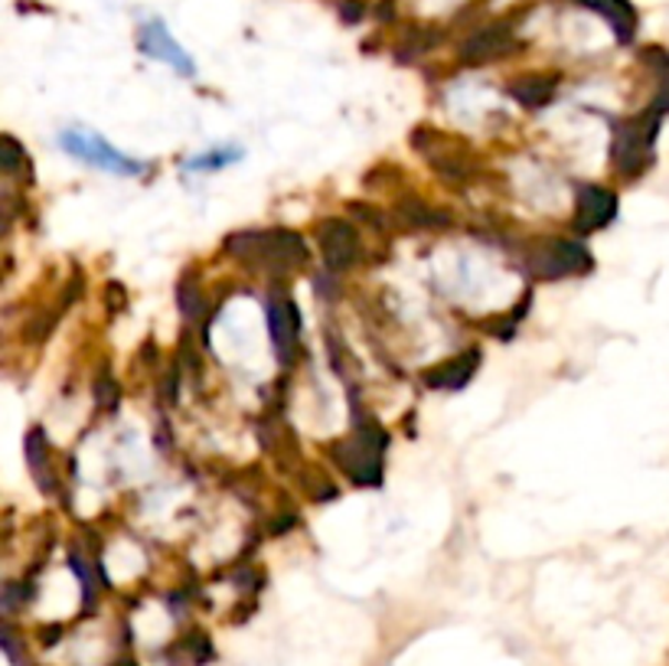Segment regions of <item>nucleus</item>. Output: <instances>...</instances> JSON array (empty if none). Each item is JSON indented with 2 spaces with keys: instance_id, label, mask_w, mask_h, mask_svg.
Listing matches in <instances>:
<instances>
[{
  "instance_id": "f257e3e1",
  "label": "nucleus",
  "mask_w": 669,
  "mask_h": 666,
  "mask_svg": "<svg viewBox=\"0 0 669 666\" xmlns=\"http://www.w3.org/2000/svg\"><path fill=\"white\" fill-rule=\"evenodd\" d=\"M238 258H255L262 268L272 272H291L295 265L307 262V245L300 235L288 229H272V232H238L225 242Z\"/></svg>"
},
{
  "instance_id": "f03ea898",
  "label": "nucleus",
  "mask_w": 669,
  "mask_h": 666,
  "mask_svg": "<svg viewBox=\"0 0 669 666\" xmlns=\"http://www.w3.org/2000/svg\"><path fill=\"white\" fill-rule=\"evenodd\" d=\"M660 115L657 112H647L640 118H630L624 125H617V135H614V163L620 173L634 177L640 170H647V163L654 160V141H657V125Z\"/></svg>"
},
{
  "instance_id": "7ed1b4c3",
  "label": "nucleus",
  "mask_w": 669,
  "mask_h": 666,
  "mask_svg": "<svg viewBox=\"0 0 669 666\" xmlns=\"http://www.w3.org/2000/svg\"><path fill=\"white\" fill-rule=\"evenodd\" d=\"M63 148L70 150L73 157L85 160V163H95V167H105L112 173H125V177H135V173H145V163L135 160V157H125L121 150H115L108 141H102L98 135H88V131H66L63 135Z\"/></svg>"
},
{
  "instance_id": "20e7f679",
  "label": "nucleus",
  "mask_w": 669,
  "mask_h": 666,
  "mask_svg": "<svg viewBox=\"0 0 669 666\" xmlns=\"http://www.w3.org/2000/svg\"><path fill=\"white\" fill-rule=\"evenodd\" d=\"M532 275L539 278H565V275H582L592 268L588 252L578 242H565V239H552L542 245L539 255H532Z\"/></svg>"
},
{
  "instance_id": "39448f33",
  "label": "nucleus",
  "mask_w": 669,
  "mask_h": 666,
  "mask_svg": "<svg viewBox=\"0 0 669 666\" xmlns=\"http://www.w3.org/2000/svg\"><path fill=\"white\" fill-rule=\"evenodd\" d=\"M382 447H385V432L379 429L375 435H357L340 447V461L347 467V474L357 484H379L382 477Z\"/></svg>"
},
{
  "instance_id": "423d86ee",
  "label": "nucleus",
  "mask_w": 669,
  "mask_h": 666,
  "mask_svg": "<svg viewBox=\"0 0 669 666\" xmlns=\"http://www.w3.org/2000/svg\"><path fill=\"white\" fill-rule=\"evenodd\" d=\"M317 239H320L323 262H327L333 272H347L350 265H357V258H360V235H357V229H353L350 222H320Z\"/></svg>"
},
{
  "instance_id": "0eeeda50",
  "label": "nucleus",
  "mask_w": 669,
  "mask_h": 666,
  "mask_svg": "<svg viewBox=\"0 0 669 666\" xmlns=\"http://www.w3.org/2000/svg\"><path fill=\"white\" fill-rule=\"evenodd\" d=\"M268 327H272V340L278 357L288 363L298 350V334H300V314L291 297L272 295L268 297Z\"/></svg>"
},
{
  "instance_id": "6e6552de",
  "label": "nucleus",
  "mask_w": 669,
  "mask_h": 666,
  "mask_svg": "<svg viewBox=\"0 0 669 666\" xmlns=\"http://www.w3.org/2000/svg\"><path fill=\"white\" fill-rule=\"evenodd\" d=\"M141 50L153 60L170 63L180 75H197V63L183 53V46L170 36V30L160 20H150L141 27Z\"/></svg>"
},
{
  "instance_id": "1a4fd4ad",
  "label": "nucleus",
  "mask_w": 669,
  "mask_h": 666,
  "mask_svg": "<svg viewBox=\"0 0 669 666\" xmlns=\"http://www.w3.org/2000/svg\"><path fill=\"white\" fill-rule=\"evenodd\" d=\"M617 213V197L604 187H582L578 207H575V229L578 232H595L604 229Z\"/></svg>"
},
{
  "instance_id": "9d476101",
  "label": "nucleus",
  "mask_w": 669,
  "mask_h": 666,
  "mask_svg": "<svg viewBox=\"0 0 669 666\" xmlns=\"http://www.w3.org/2000/svg\"><path fill=\"white\" fill-rule=\"evenodd\" d=\"M477 367H480V353L470 350V353H460V357L425 372V382L432 389H460V385H467V379L477 372Z\"/></svg>"
},
{
  "instance_id": "9b49d317",
  "label": "nucleus",
  "mask_w": 669,
  "mask_h": 666,
  "mask_svg": "<svg viewBox=\"0 0 669 666\" xmlns=\"http://www.w3.org/2000/svg\"><path fill=\"white\" fill-rule=\"evenodd\" d=\"M513 50V36L507 27H490L484 33H477L474 40L464 43V60L467 63H487V60H497L503 53Z\"/></svg>"
},
{
  "instance_id": "f8f14e48",
  "label": "nucleus",
  "mask_w": 669,
  "mask_h": 666,
  "mask_svg": "<svg viewBox=\"0 0 669 666\" xmlns=\"http://www.w3.org/2000/svg\"><path fill=\"white\" fill-rule=\"evenodd\" d=\"M578 3H585L588 10L601 13L614 27V36L620 43L634 40V33H637V13H634V7L627 0H578Z\"/></svg>"
},
{
  "instance_id": "ddd939ff",
  "label": "nucleus",
  "mask_w": 669,
  "mask_h": 666,
  "mask_svg": "<svg viewBox=\"0 0 669 666\" xmlns=\"http://www.w3.org/2000/svg\"><path fill=\"white\" fill-rule=\"evenodd\" d=\"M510 95L525 105V108H539V105H545V102H552V95H555V78H549V75H522L517 78L513 85H510Z\"/></svg>"
},
{
  "instance_id": "4468645a",
  "label": "nucleus",
  "mask_w": 669,
  "mask_h": 666,
  "mask_svg": "<svg viewBox=\"0 0 669 666\" xmlns=\"http://www.w3.org/2000/svg\"><path fill=\"white\" fill-rule=\"evenodd\" d=\"M26 461H30V471H33V477L43 484V490L50 494L53 490V484L46 480V438H43V432L40 429H33L30 435H26Z\"/></svg>"
},
{
  "instance_id": "2eb2a0df",
  "label": "nucleus",
  "mask_w": 669,
  "mask_h": 666,
  "mask_svg": "<svg viewBox=\"0 0 669 666\" xmlns=\"http://www.w3.org/2000/svg\"><path fill=\"white\" fill-rule=\"evenodd\" d=\"M402 213H405V220L408 225H418V229H428V225H445L447 213H432L428 207H422V203H405L402 207Z\"/></svg>"
},
{
  "instance_id": "dca6fc26",
  "label": "nucleus",
  "mask_w": 669,
  "mask_h": 666,
  "mask_svg": "<svg viewBox=\"0 0 669 666\" xmlns=\"http://www.w3.org/2000/svg\"><path fill=\"white\" fill-rule=\"evenodd\" d=\"M242 157V150H225V154H206V157H200V160H190L187 167H193V170H203V167H225V163H232V160H238Z\"/></svg>"
},
{
  "instance_id": "f3484780",
  "label": "nucleus",
  "mask_w": 669,
  "mask_h": 666,
  "mask_svg": "<svg viewBox=\"0 0 669 666\" xmlns=\"http://www.w3.org/2000/svg\"><path fill=\"white\" fill-rule=\"evenodd\" d=\"M180 307H183V314H187V317H197V314H200V307H203V300H200L197 288H193L190 282H183V285H180Z\"/></svg>"
},
{
  "instance_id": "a211bd4d",
  "label": "nucleus",
  "mask_w": 669,
  "mask_h": 666,
  "mask_svg": "<svg viewBox=\"0 0 669 666\" xmlns=\"http://www.w3.org/2000/svg\"><path fill=\"white\" fill-rule=\"evenodd\" d=\"M95 395H98V405H105V409H115V405H118V389H115L112 379H98Z\"/></svg>"
},
{
  "instance_id": "6ab92c4d",
  "label": "nucleus",
  "mask_w": 669,
  "mask_h": 666,
  "mask_svg": "<svg viewBox=\"0 0 669 666\" xmlns=\"http://www.w3.org/2000/svg\"><path fill=\"white\" fill-rule=\"evenodd\" d=\"M20 163V148L13 138H3V170H13Z\"/></svg>"
},
{
  "instance_id": "aec40b11",
  "label": "nucleus",
  "mask_w": 669,
  "mask_h": 666,
  "mask_svg": "<svg viewBox=\"0 0 669 666\" xmlns=\"http://www.w3.org/2000/svg\"><path fill=\"white\" fill-rule=\"evenodd\" d=\"M360 13H363V10H360V3H343V17H347L350 23H357V20H360Z\"/></svg>"
},
{
  "instance_id": "412c9836",
  "label": "nucleus",
  "mask_w": 669,
  "mask_h": 666,
  "mask_svg": "<svg viewBox=\"0 0 669 666\" xmlns=\"http://www.w3.org/2000/svg\"><path fill=\"white\" fill-rule=\"evenodd\" d=\"M118 666H135V664H118Z\"/></svg>"
}]
</instances>
